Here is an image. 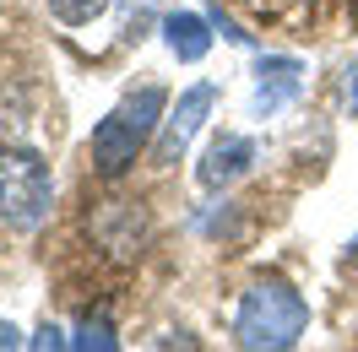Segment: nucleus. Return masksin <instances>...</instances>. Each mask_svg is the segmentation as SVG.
<instances>
[{
    "instance_id": "nucleus-1",
    "label": "nucleus",
    "mask_w": 358,
    "mask_h": 352,
    "mask_svg": "<svg viewBox=\"0 0 358 352\" xmlns=\"http://www.w3.org/2000/svg\"><path fill=\"white\" fill-rule=\"evenodd\" d=\"M163 114H169V92L163 87H136L131 98H120L92 131V168L103 179L131 174L136 157L147 152V141L163 131Z\"/></svg>"
},
{
    "instance_id": "nucleus-2",
    "label": "nucleus",
    "mask_w": 358,
    "mask_h": 352,
    "mask_svg": "<svg viewBox=\"0 0 358 352\" xmlns=\"http://www.w3.org/2000/svg\"><path fill=\"white\" fill-rule=\"evenodd\" d=\"M310 325V304L293 293L282 277H261L250 282V293L239 298V314H234V336L239 347L250 352H282L293 347Z\"/></svg>"
},
{
    "instance_id": "nucleus-3",
    "label": "nucleus",
    "mask_w": 358,
    "mask_h": 352,
    "mask_svg": "<svg viewBox=\"0 0 358 352\" xmlns=\"http://www.w3.org/2000/svg\"><path fill=\"white\" fill-rule=\"evenodd\" d=\"M55 200V179L49 163L27 147H0V222L11 233H33L49 217Z\"/></svg>"
},
{
    "instance_id": "nucleus-4",
    "label": "nucleus",
    "mask_w": 358,
    "mask_h": 352,
    "mask_svg": "<svg viewBox=\"0 0 358 352\" xmlns=\"http://www.w3.org/2000/svg\"><path fill=\"white\" fill-rule=\"evenodd\" d=\"M152 233V222H147V206L141 200H98L87 212V239L109 255V261H136L141 255V244Z\"/></svg>"
},
{
    "instance_id": "nucleus-5",
    "label": "nucleus",
    "mask_w": 358,
    "mask_h": 352,
    "mask_svg": "<svg viewBox=\"0 0 358 352\" xmlns=\"http://www.w3.org/2000/svg\"><path fill=\"white\" fill-rule=\"evenodd\" d=\"M212 103H217V92L206 87V82H196L190 92H179V103L163 114V131H157V147H152L157 168H174L179 157H185V147L196 141V131H201V119L212 114Z\"/></svg>"
},
{
    "instance_id": "nucleus-6",
    "label": "nucleus",
    "mask_w": 358,
    "mask_h": 352,
    "mask_svg": "<svg viewBox=\"0 0 358 352\" xmlns=\"http://www.w3.org/2000/svg\"><path fill=\"white\" fill-rule=\"evenodd\" d=\"M304 87V66L293 54H261L255 66V114H277L282 103H293Z\"/></svg>"
},
{
    "instance_id": "nucleus-7",
    "label": "nucleus",
    "mask_w": 358,
    "mask_h": 352,
    "mask_svg": "<svg viewBox=\"0 0 358 352\" xmlns=\"http://www.w3.org/2000/svg\"><path fill=\"white\" fill-rule=\"evenodd\" d=\"M250 163H255V141H250V135H217V141L206 147L196 174H201L206 190H223V184H234L239 174H250Z\"/></svg>"
},
{
    "instance_id": "nucleus-8",
    "label": "nucleus",
    "mask_w": 358,
    "mask_h": 352,
    "mask_svg": "<svg viewBox=\"0 0 358 352\" xmlns=\"http://www.w3.org/2000/svg\"><path fill=\"white\" fill-rule=\"evenodd\" d=\"M163 44H169L174 60L196 66V60H206V49H212V22L196 17V11H169L163 17Z\"/></svg>"
},
{
    "instance_id": "nucleus-9",
    "label": "nucleus",
    "mask_w": 358,
    "mask_h": 352,
    "mask_svg": "<svg viewBox=\"0 0 358 352\" xmlns=\"http://www.w3.org/2000/svg\"><path fill=\"white\" fill-rule=\"evenodd\" d=\"M71 347H98V352H114V347H120V336H114V320H109V314H87Z\"/></svg>"
},
{
    "instance_id": "nucleus-10",
    "label": "nucleus",
    "mask_w": 358,
    "mask_h": 352,
    "mask_svg": "<svg viewBox=\"0 0 358 352\" xmlns=\"http://www.w3.org/2000/svg\"><path fill=\"white\" fill-rule=\"evenodd\" d=\"M49 11H55L60 22L82 27V22H92V17H103V11H109V0H49Z\"/></svg>"
},
{
    "instance_id": "nucleus-11",
    "label": "nucleus",
    "mask_w": 358,
    "mask_h": 352,
    "mask_svg": "<svg viewBox=\"0 0 358 352\" xmlns=\"http://www.w3.org/2000/svg\"><path fill=\"white\" fill-rule=\"evenodd\" d=\"M342 98H348V114H358V54L348 60V71H342Z\"/></svg>"
},
{
    "instance_id": "nucleus-12",
    "label": "nucleus",
    "mask_w": 358,
    "mask_h": 352,
    "mask_svg": "<svg viewBox=\"0 0 358 352\" xmlns=\"http://www.w3.org/2000/svg\"><path fill=\"white\" fill-rule=\"evenodd\" d=\"M212 27H217V33H223V38H234V44H250V33L239 22H228L223 11H212Z\"/></svg>"
},
{
    "instance_id": "nucleus-13",
    "label": "nucleus",
    "mask_w": 358,
    "mask_h": 352,
    "mask_svg": "<svg viewBox=\"0 0 358 352\" xmlns=\"http://www.w3.org/2000/svg\"><path fill=\"white\" fill-rule=\"evenodd\" d=\"M33 347H66V336H60L55 325H44L38 336H33Z\"/></svg>"
},
{
    "instance_id": "nucleus-14",
    "label": "nucleus",
    "mask_w": 358,
    "mask_h": 352,
    "mask_svg": "<svg viewBox=\"0 0 358 352\" xmlns=\"http://www.w3.org/2000/svg\"><path fill=\"white\" fill-rule=\"evenodd\" d=\"M0 347H6V352L22 347V336H17V325H11V320H0Z\"/></svg>"
},
{
    "instance_id": "nucleus-15",
    "label": "nucleus",
    "mask_w": 358,
    "mask_h": 352,
    "mask_svg": "<svg viewBox=\"0 0 358 352\" xmlns=\"http://www.w3.org/2000/svg\"><path fill=\"white\" fill-rule=\"evenodd\" d=\"M353 261H358V239H353Z\"/></svg>"
},
{
    "instance_id": "nucleus-16",
    "label": "nucleus",
    "mask_w": 358,
    "mask_h": 352,
    "mask_svg": "<svg viewBox=\"0 0 358 352\" xmlns=\"http://www.w3.org/2000/svg\"><path fill=\"white\" fill-rule=\"evenodd\" d=\"M261 6H266V0H261Z\"/></svg>"
}]
</instances>
